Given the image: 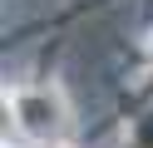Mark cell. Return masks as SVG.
Wrapping results in <instances>:
<instances>
[{"instance_id": "cell-2", "label": "cell", "mask_w": 153, "mask_h": 148, "mask_svg": "<svg viewBox=\"0 0 153 148\" xmlns=\"http://www.w3.org/2000/svg\"><path fill=\"white\" fill-rule=\"evenodd\" d=\"M138 148H153V114L138 118Z\"/></svg>"}, {"instance_id": "cell-1", "label": "cell", "mask_w": 153, "mask_h": 148, "mask_svg": "<svg viewBox=\"0 0 153 148\" xmlns=\"http://www.w3.org/2000/svg\"><path fill=\"white\" fill-rule=\"evenodd\" d=\"M20 123H25V133L50 138V133L64 128V109H59V99H50V94H25L20 99Z\"/></svg>"}]
</instances>
